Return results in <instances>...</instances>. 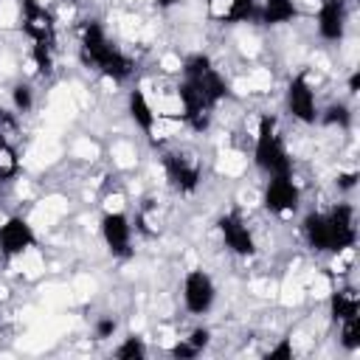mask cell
I'll return each mask as SVG.
<instances>
[{
	"instance_id": "obj_9",
	"label": "cell",
	"mask_w": 360,
	"mask_h": 360,
	"mask_svg": "<svg viewBox=\"0 0 360 360\" xmlns=\"http://www.w3.org/2000/svg\"><path fill=\"white\" fill-rule=\"evenodd\" d=\"M37 245V233L31 228L28 219L22 217H8L3 225H0V253L6 259H14V256H22L25 250H31Z\"/></svg>"
},
{
	"instance_id": "obj_24",
	"label": "cell",
	"mask_w": 360,
	"mask_h": 360,
	"mask_svg": "<svg viewBox=\"0 0 360 360\" xmlns=\"http://www.w3.org/2000/svg\"><path fill=\"white\" fill-rule=\"evenodd\" d=\"M17 112H11V110H6V107H0V135H6V138H11L14 132H17Z\"/></svg>"
},
{
	"instance_id": "obj_1",
	"label": "cell",
	"mask_w": 360,
	"mask_h": 360,
	"mask_svg": "<svg viewBox=\"0 0 360 360\" xmlns=\"http://www.w3.org/2000/svg\"><path fill=\"white\" fill-rule=\"evenodd\" d=\"M301 233L307 245L318 253H340L357 242L354 208L346 202L332 205L329 211H312L301 222Z\"/></svg>"
},
{
	"instance_id": "obj_16",
	"label": "cell",
	"mask_w": 360,
	"mask_h": 360,
	"mask_svg": "<svg viewBox=\"0 0 360 360\" xmlns=\"http://www.w3.org/2000/svg\"><path fill=\"white\" fill-rule=\"evenodd\" d=\"M298 14L295 3L292 0H262L256 17L264 22V25H281V22H290L292 17Z\"/></svg>"
},
{
	"instance_id": "obj_28",
	"label": "cell",
	"mask_w": 360,
	"mask_h": 360,
	"mask_svg": "<svg viewBox=\"0 0 360 360\" xmlns=\"http://www.w3.org/2000/svg\"><path fill=\"white\" fill-rule=\"evenodd\" d=\"M357 84H360V76L352 73V79H349V93H357Z\"/></svg>"
},
{
	"instance_id": "obj_3",
	"label": "cell",
	"mask_w": 360,
	"mask_h": 360,
	"mask_svg": "<svg viewBox=\"0 0 360 360\" xmlns=\"http://www.w3.org/2000/svg\"><path fill=\"white\" fill-rule=\"evenodd\" d=\"M253 160L256 166L267 174H292V160L290 152L278 135V124L273 115H262L259 118V129H256V146H253Z\"/></svg>"
},
{
	"instance_id": "obj_19",
	"label": "cell",
	"mask_w": 360,
	"mask_h": 360,
	"mask_svg": "<svg viewBox=\"0 0 360 360\" xmlns=\"http://www.w3.org/2000/svg\"><path fill=\"white\" fill-rule=\"evenodd\" d=\"M20 172V158L11 143V138L0 135V183H11Z\"/></svg>"
},
{
	"instance_id": "obj_7",
	"label": "cell",
	"mask_w": 360,
	"mask_h": 360,
	"mask_svg": "<svg viewBox=\"0 0 360 360\" xmlns=\"http://www.w3.org/2000/svg\"><path fill=\"white\" fill-rule=\"evenodd\" d=\"M101 239L107 250L118 259L132 256V222L124 211H107L101 217Z\"/></svg>"
},
{
	"instance_id": "obj_13",
	"label": "cell",
	"mask_w": 360,
	"mask_h": 360,
	"mask_svg": "<svg viewBox=\"0 0 360 360\" xmlns=\"http://www.w3.org/2000/svg\"><path fill=\"white\" fill-rule=\"evenodd\" d=\"M318 31L329 42L343 39V34H346V0H321Z\"/></svg>"
},
{
	"instance_id": "obj_10",
	"label": "cell",
	"mask_w": 360,
	"mask_h": 360,
	"mask_svg": "<svg viewBox=\"0 0 360 360\" xmlns=\"http://www.w3.org/2000/svg\"><path fill=\"white\" fill-rule=\"evenodd\" d=\"M298 200H301V191L292 183V174H276V177L267 180L264 208L270 214H290V211L298 208Z\"/></svg>"
},
{
	"instance_id": "obj_20",
	"label": "cell",
	"mask_w": 360,
	"mask_h": 360,
	"mask_svg": "<svg viewBox=\"0 0 360 360\" xmlns=\"http://www.w3.org/2000/svg\"><path fill=\"white\" fill-rule=\"evenodd\" d=\"M340 343H343V349H349V352L360 349V315L340 321Z\"/></svg>"
},
{
	"instance_id": "obj_2",
	"label": "cell",
	"mask_w": 360,
	"mask_h": 360,
	"mask_svg": "<svg viewBox=\"0 0 360 360\" xmlns=\"http://www.w3.org/2000/svg\"><path fill=\"white\" fill-rule=\"evenodd\" d=\"M79 53H82V62H84L87 68H96L101 76H107V79H112V82H124V79L132 76V68H135L132 59L110 42L107 31H104L96 20H87V22L82 25V45H79Z\"/></svg>"
},
{
	"instance_id": "obj_4",
	"label": "cell",
	"mask_w": 360,
	"mask_h": 360,
	"mask_svg": "<svg viewBox=\"0 0 360 360\" xmlns=\"http://www.w3.org/2000/svg\"><path fill=\"white\" fill-rule=\"evenodd\" d=\"M183 82H188L191 87H197L200 93H205L214 104H219L228 96V84H225L222 73L214 68V62L205 53H191L183 62Z\"/></svg>"
},
{
	"instance_id": "obj_22",
	"label": "cell",
	"mask_w": 360,
	"mask_h": 360,
	"mask_svg": "<svg viewBox=\"0 0 360 360\" xmlns=\"http://www.w3.org/2000/svg\"><path fill=\"white\" fill-rule=\"evenodd\" d=\"M11 101H14V112H28L34 107V90L28 84H17L11 90Z\"/></svg>"
},
{
	"instance_id": "obj_23",
	"label": "cell",
	"mask_w": 360,
	"mask_h": 360,
	"mask_svg": "<svg viewBox=\"0 0 360 360\" xmlns=\"http://www.w3.org/2000/svg\"><path fill=\"white\" fill-rule=\"evenodd\" d=\"M349 121H352V112H349V107H343V104H335V107H329V110H326V115H323V124L349 127Z\"/></svg>"
},
{
	"instance_id": "obj_17",
	"label": "cell",
	"mask_w": 360,
	"mask_h": 360,
	"mask_svg": "<svg viewBox=\"0 0 360 360\" xmlns=\"http://www.w3.org/2000/svg\"><path fill=\"white\" fill-rule=\"evenodd\" d=\"M129 118H132L135 127H141L143 132H152V129H155L158 112L152 110V104H149V98L143 96V90H132V93H129Z\"/></svg>"
},
{
	"instance_id": "obj_26",
	"label": "cell",
	"mask_w": 360,
	"mask_h": 360,
	"mask_svg": "<svg viewBox=\"0 0 360 360\" xmlns=\"http://www.w3.org/2000/svg\"><path fill=\"white\" fill-rule=\"evenodd\" d=\"M112 335H115V321L112 318H101L96 323V338L104 340V338H112Z\"/></svg>"
},
{
	"instance_id": "obj_5",
	"label": "cell",
	"mask_w": 360,
	"mask_h": 360,
	"mask_svg": "<svg viewBox=\"0 0 360 360\" xmlns=\"http://www.w3.org/2000/svg\"><path fill=\"white\" fill-rule=\"evenodd\" d=\"M163 169H166V177L169 183L180 191V194H191L197 186H200V177H202V166L200 160L186 152V149H172L163 155Z\"/></svg>"
},
{
	"instance_id": "obj_27",
	"label": "cell",
	"mask_w": 360,
	"mask_h": 360,
	"mask_svg": "<svg viewBox=\"0 0 360 360\" xmlns=\"http://www.w3.org/2000/svg\"><path fill=\"white\" fill-rule=\"evenodd\" d=\"M357 183V172H343V174H338V186L340 188H352Z\"/></svg>"
},
{
	"instance_id": "obj_25",
	"label": "cell",
	"mask_w": 360,
	"mask_h": 360,
	"mask_svg": "<svg viewBox=\"0 0 360 360\" xmlns=\"http://www.w3.org/2000/svg\"><path fill=\"white\" fill-rule=\"evenodd\" d=\"M264 357H267V360H292V346H290V340H281V343L273 346Z\"/></svg>"
},
{
	"instance_id": "obj_14",
	"label": "cell",
	"mask_w": 360,
	"mask_h": 360,
	"mask_svg": "<svg viewBox=\"0 0 360 360\" xmlns=\"http://www.w3.org/2000/svg\"><path fill=\"white\" fill-rule=\"evenodd\" d=\"M329 312H332V318L338 323L346 321V318H357L360 315V295H357V290L354 287L335 290L332 298H329Z\"/></svg>"
},
{
	"instance_id": "obj_15",
	"label": "cell",
	"mask_w": 360,
	"mask_h": 360,
	"mask_svg": "<svg viewBox=\"0 0 360 360\" xmlns=\"http://www.w3.org/2000/svg\"><path fill=\"white\" fill-rule=\"evenodd\" d=\"M208 340H211V332L202 329V326H197V329H191L186 338H180V340L169 349V354L177 357V360H191V357L202 354V349L208 346Z\"/></svg>"
},
{
	"instance_id": "obj_21",
	"label": "cell",
	"mask_w": 360,
	"mask_h": 360,
	"mask_svg": "<svg viewBox=\"0 0 360 360\" xmlns=\"http://www.w3.org/2000/svg\"><path fill=\"white\" fill-rule=\"evenodd\" d=\"M115 357H118V360H143V357H146V346H143L141 338L129 335V338H124V343L115 349Z\"/></svg>"
},
{
	"instance_id": "obj_29",
	"label": "cell",
	"mask_w": 360,
	"mask_h": 360,
	"mask_svg": "<svg viewBox=\"0 0 360 360\" xmlns=\"http://www.w3.org/2000/svg\"><path fill=\"white\" fill-rule=\"evenodd\" d=\"M174 3H177V0H158L160 8H169V6H174Z\"/></svg>"
},
{
	"instance_id": "obj_8",
	"label": "cell",
	"mask_w": 360,
	"mask_h": 360,
	"mask_svg": "<svg viewBox=\"0 0 360 360\" xmlns=\"http://www.w3.org/2000/svg\"><path fill=\"white\" fill-rule=\"evenodd\" d=\"M217 298V287L211 281L208 273L202 270H188L183 278V304L191 315H205L214 307Z\"/></svg>"
},
{
	"instance_id": "obj_11",
	"label": "cell",
	"mask_w": 360,
	"mask_h": 360,
	"mask_svg": "<svg viewBox=\"0 0 360 360\" xmlns=\"http://www.w3.org/2000/svg\"><path fill=\"white\" fill-rule=\"evenodd\" d=\"M219 233H222V242L231 253H236V256H253L256 253V239H253L248 222L239 217V211L219 217Z\"/></svg>"
},
{
	"instance_id": "obj_18",
	"label": "cell",
	"mask_w": 360,
	"mask_h": 360,
	"mask_svg": "<svg viewBox=\"0 0 360 360\" xmlns=\"http://www.w3.org/2000/svg\"><path fill=\"white\" fill-rule=\"evenodd\" d=\"M256 11H259L256 0H225V8L217 17L225 22H245V20H253Z\"/></svg>"
},
{
	"instance_id": "obj_6",
	"label": "cell",
	"mask_w": 360,
	"mask_h": 360,
	"mask_svg": "<svg viewBox=\"0 0 360 360\" xmlns=\"http://www.w3.org/2000/svg\"><path fill=\"white\" fill-rule=\"evenodd\" d=\"M20 14H22V31L31 37L34 45L56 48V22H53V14L39 0H20Z\"/></svg>"
},
{
	"instance_id": "obj_12",
	"label": "cell",
	"mask_w": 360,
	"mask_h": 360,
	"mask_svg": "<svg viewBox=\"0 0 360 360\" xmlns=\"http://www.w3.org/2000/svg\"><path fill=\"white\" fill-rule=\"evenodd\" d=\"M287 110L292 118L304 121V124H315L318 118V104H315V93L307 82L304 73L292 76L290 84H287Z\"/></svg>"
}]
</instances>
